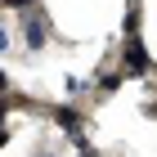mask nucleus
<instances>
[{
    "mask_svg": "<svg viewBox=\"0 0 157 157\" xmlns=\"http://www.w3.org/2000/svg\"><path fill=\"white\" fill-rule=\"evenodd\" d=\"M121 67H126V76H144L148 67H153V59H148V49H144V40H139V36H126Z\"/></svg>",
    "mask_w": 157,
    "mask_h": 157,
    "instance_id": "nucleus-1",
    "label": "nucleus"
},
{
    "mask_svg": "<svg viewBox=\"0 0 157 157\" xmlns=\"http://www.w3.org/2000/svg\"><path fill=\"white\" fill-rule=\"evenodd\" d=\"M23 32H27V49H40L49 36V23H45V13H23Z\"/></svg>",
    "mask_w": 157,
    "mask_h": 157,
    "instance_id": "nucleus-2",
    "label": "nucleus"
},
{
    "mask_svg": "<svg viewBox=\"0 0 157 157\" xmlns=\"http://www.w3.org/2000/svg\"><path fill=\"white\" fill-rule=\"evenodd\" d=\"M54 121H59V126L72 135V139L81 135V117H76V108H54Z\"/></svg>",
    "mask_w": 157,
    "mask_h": 157,
    "instance_id": "nucleus-3",
    "label": "nucleus"
},
{
    "mask_svg": "<svg viewBox=\"0 0 157 157\" xmlns=\"http://www.w3.org/2000/svg\"><path fill=\"white\" fill-rule=\"evenodd\" d=\"M121 81H126V67H121V72H108V76H103V90H117Z\"/></svg>",
    "mask_w": 157,
    "mask_h": 157,
    "instance_id": "nucleus-4",
    "label": "nucleus"
},
{
    "mask_svg": "<svg viewBox=\"0 0 157 157\" xmlns=\"http://www.w3.org/2000/svg\"><path fill=\"white\" fill-rule=\"evenodd\" d=\"M36 0H5V9H13V13H23V9H32Z\"/></svg>",
    "mask_w": 157,
    "mask_h": 157,
    "instance_id": "nucleus-5",
    "label": "nucleus"
},
{
    "mask_svg": "<svg viewBox=\"0 0 157 157\" xmlns=\"http://www.w3.org/2000/svg\"><path fill=\"white\" fill-rule=\"evenodd\" d=\"M0 54H9V27H0Z\"/></svg>",
    "mask_w": 157,
    "mask_h": 157,
    "instance_id": "nucleus-6",
    "label": "nucleus"
},
{
    "mask_svg": "<svg viewBox=\"0 0 157 157\" xmlns=\"http://www.w3.org/2000/svg\"><path fill=\"white\" fill-rule=\"evenodd\" d=\"M5 144H9V130H5V126H0V148H5Z\"/></svg>",
    "mask_w": 157,
    "mask_h": 157,
    "instance_id": "nucleus-7",
    "label": "nucleus"
},
{
    "mask_svg": "<svg viewBox=\"0 0 157 157\" xmlns=\"http://www.w3.org/2000/svg\"><path fill=\"white\" fill-rule=\"evenodd\" d=\"M0 90H5V72H0Z\"/></svg>",
    "mask_w": 157,
    "mask_h": 157,
    "instance_id": "nucleus-8",
    "label": "nucleus"
},
{
    "mask_svg": "<svg viewBox=\"0 0 157 157\" xmlns=\"http://www.w3.org/2000/svg\"><path fill=\"white\" fill-rule=\"evenodd\" d=\"M40 157H45V153H40Z\"/></svg>",
    "mask_w": 157,
    "mask_h": 157,
    "instance_id": "nucleus-9",
    "label": "nucleus"
}]
</instances>
